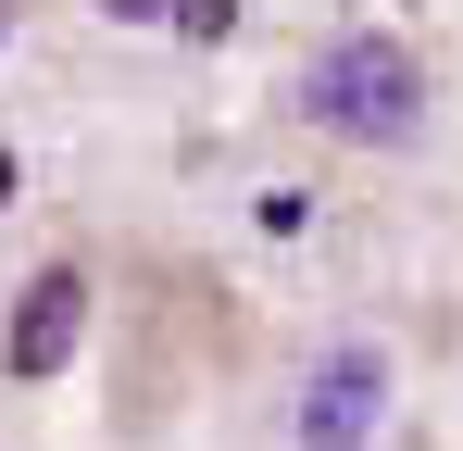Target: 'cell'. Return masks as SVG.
<instances>
[{"mask_svg":"<svg viewBox=\"0 0 463 451\" xmlns=\"http://www.w3.org/2000/svg\"><path fill=\"white\" fill-rule=\"evenodd\" d=\"M301 113L326 126V139H351V150H401L413 126H426V63H413L401 38H376V25H351V38L313 51Z\"/></svg>","mask_w":463,"mask_h":451,"instance_id":"6da1fadb","label":"cell"},{"mask_svg":"<svg viewBox=\"0 0 463 451\" xmlns=\"http://www.w3.org/2000/svg\"><path fill=\"white\" fill-rule=\"evenodd\" d=\"M288 427H301V451H376V427H388V364L364 351V339H338V351L301 376Z\"/></svg>","mask_w":463,"mask_h":451,"instance_id":"7a4b0ae2","label":"cell"},{"mask_svg":"<svg viewBox=\"0 0 463 451\" xmlns=\"http://www.w3.org/2000/svg\"><path fill=\"white\" fill-rule=\"evenodd\" d=\"M76 339H88V276H76V264H38L25 301H13L0 364H13V376H63V364H76Z\"/></svg>","mask_w":463,"mask_h":451,"instance_id":"3957f363","label":"cell"},{"mask_svg":"<svg viewBox=\"0 0 463 451\" xmlns=\"http://www.w3.org/2000/svg\"><path fill=\"white\" fill-rule=\"evenodd\" d=\"M175 25H188V38H226V25H238V0H188Z\"/></svg>","mask_w":463,"mask_h":451,"instance_id":"277c9868","label":"cell"},{"mask_svg":"<svg viewBox=\"0 0 463 451\" xmlns=\"http://www.w3.org/2000/svg\"><path fill=\"white\" fill-rule=\"evenodd\" d=\"M100 13H113V25H175L188 0H100Z\"/></svg>","mask_w":463,"mask_h":451,"instance_id":"5b68a950","label":"cell"},{"mask_svg":"<svg viewBox=\"0 0 463 451\" xmlns=\"http://www.w3.org/2000/svg\"><path fill=\"white\" fill-rule=\"evenodd\" d=\"M0 201H13V150H0Z\"/></svg>","mask_w":463,"mask_h":451,"instance_id":"8992f818","label":"cell"},{"mask_svg":"<svg viewBox=\"0 0 463 451\" xmlns=\"http://www.w3.org/2000/svg\"><path fill=\"white\" fill-rule=\"evenodd\" d=\"M0 38H13V0H0Z\"/></svg>","mask_w":463,"mask_h":451,"instance_id":"52a82bcc","label":"cell"}]
</instances>
